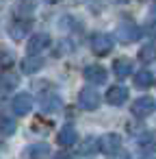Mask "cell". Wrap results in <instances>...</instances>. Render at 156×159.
I'll return each instance as SVG.
<instances>
[{
  "instance_id": "1",
  "label": "cell",
  "mask_w": 156,
  "mask_h": 159,
  "mask_svg": "<svg viewBox=\"0 0 156 159\" xmlns=\"http://www.w3.org/2000/svg\"><path fill=\"white\" fill-rule=\"evenodd\" d=\"M98 146L104 155H126L121 152V137L117 133H106L98 139Z\"/></svg>"
},
{
  "instance_id": "2",
  "label": "cell",
  "mask_w": 156,
  "mask_h": 159,
  "mask_svg": "<svg viewBox=\"0 0 156 159\" xmlns=\"http://www.w3.org/2000/svg\"><path fill=\"white\" fill-rule=\"evenodd\" d=\"M115 37H117L121 44H132V42L139 39V26H137L134 22H130V20H124V22L117 26Z\"/></svg>"
},
{
  "instance_id": "3",
  "label": "cell",
  "mask_w": 156,
  "mask_h": 159,
  "mask_svg": "<svg viewBox=\"0 0 156 159\" xmlns=\"http://www.w3.org/2000/svg\"><path fill=\"white\" fill-rule=\"evenodd\" d=\"M39 107H41V111H46V113H59V111L63 109V100H61L59 94H54V92H41V96H39Z\"/></svg>"
},
{
  "instance_id": "4",
  "label": "cell",
  "mask_w": 156,
  "mask_h": 159,
  "mask_svg": "<svg viewBox=\"0 0 156 159\" xmlns=\"http://www.w3.org/2000/svg\"><path fill=\"white\" fill-rule=\"evenodd\" d=\"M154 109H156V100L150 98V96L137 98V100L132 102V107H130V111H132L134 118H147V116H152Z\"/></svg>"
},
{
  "instance_id": "5",
  "label": "cell",
  "mask_w": 156,
  "mask_h": 159,
  "mask_svg": "<svg viewBox=\"0 0 156 159\" xmlns=\"http://www.w3.org/2000/svg\"><path fill=\"white\" fill-rule=\"evenodd\" d=\"M113 44H115V39L111 35H106V33H95L91 37V50L95 55H100V57L102 55H108L113 50Z\"/></svg>"
},
{
  "instance_id": "6",
  "label": "cell",
  "mask_w": 156,
  "mask_h": 159,
  "mask_svg": "<svg viewBox=\"0 0 156 159\" xmlns=\"http://www.w3.org/2000/svg\"><path fill=\"white\" fill-rule=\"evenodd\" d=\"M78 105H80L85 111H93V109H98V105H100V96H98V92L85 87V89L78 94Z\"/></svg>"
},
{
  "instance_id": "7",
  "label": "cell",
  "mask_w": 156,
  "mask_h": 159,
  "mask_svg": "<svg viewBox=\"0 0 156 159\" xmlns=\"http://www.w3.org/2000/svg\"><path fill=\"white\" fill-rule=\"evenodd\" d=\"M50 44H52V42H50V35H46V33H37V35H33L31 42H28V52L39 55V52L48 50Z\"/></svg>"
},
{
  "instance_id": "8",
  "label": "cell",
  "mask_w": 156,
  "mask_h": 159,
  "mask_svg": "<svg viewBox=\"0 0 156 159\" xmlns=\"http://www.w3.org/2000/svg\"><path fill=\"white\" fill-rule=\"evenodd\" d=\"M85 79L89 83H93V85H104L108 74H106V70L102 66H87L85 68Z\"/></svg>"
},
{
  "instance_id": "9",
  "label": "cell",
  "mask_w": 156,
  "mask_h": 159,
  "mask_svg": "<svg viewBox=\"0 0 156 159\" xmlns=\"http://www.w3.org/2000/svg\"><path fill=\"white\" fill-rule=\"evenodd\" d=\"M59 144L63 148H72L78 144V131L72 126V124H65L61 131H59Z\"/></svg>"
},
{
  "instance_id": "10",
  "label": "cell",
  "mask_w": 156,
  "mask_h": 159,
  "mask_svg": "<svg viewBox=\"0 0 156 159\" xmlns=\"http://www.w3.org/2000/svg\"><path fill=\"white\" fill-rule=\"evenodd\" d=\"M126 100H128V89H126L124 85H115V87H111V89L106 92V102L113 105V107H119V105H124Z\"/></svg>"
},
{
  "instance_id": "11",
  "label": "cell",
  "mask_w": 156,
  "mask_h": 159,
  "mask_svg": "<svg viewBox=\"0 0 156 159\" xmlns=\"http://www.w3.org/2000/svg\"><path fill=\"white\" fill-rule=\"evenodd\" d=\"M11 107H13V111H15L18 116H26V113L33 109V98H31V94H18V96L13 98Z\"/></svg>"
},
{
  "instance_id": "12",
  "label": "cell",
  "mask_w": 156,
  "mask_h": 159,
  "mask_svg": "<svg viewBox=\"0 0 156 159\" xmlns=\"http://www.w3.org/2000/svg\"><path fill=\"white\" fill-rule=\"evenodd\" d=\"M18 85H20V74H15V72L0 74V92H13Z\"/></svg>"
},
{
  "instance_id": "13",
  "label": "cell",
  "mask_w": 156,
  "mask_h": 159,
  "mask_svg": "<svg viewBox=\"0 0 156 159\" xmlns=\"http://www.w3.org/2000/svg\"><path fill=\"white\" fill-rule=\"evenodd\" d=\"M139 150H141V155H145V157L154 155V152H156V133H145V135L139 139Z\"/></svg>"
},
{
  "instance_id": "14",
  "label": "cell",
  "mask_w": 156,
  "mask_h": 159,
  "mask_svg": "<svg viewBox=\"0 0 156 159\" xmlns=\"http://www.w3.org/2000/svg\"><path fill=\"white\" fill-rule=\"evenodd\" d=\"M113 72L119 76V79H126L132 74V61L130 59H115L113 63Z\"/></svg>"
},
{
  "instance_id": "15",
  "label": "cell",
  "mask_w": 156,
  "mask_h": 159,
  "mask_svg": "<svg viewBox=\"0 0 156 159\" xmlns=\"http://www.w3.org/2000/svg\"><path fill=\"white\" fill-rule=\"evenodd\" d=\"M48 155H50V146L48 144H31L22 152V157H48Z\"/></svg>"
},
{
  "instance_id": "16",
  "label": "cell",
  "mask_w": 156,
  "mask_h": 159,
  "mask_svg": "<svg viewBox=\"0 0 156 159\" xmlns=\"http://www.w3.org/2000/svg\"><path fill=\"white\" fill-rule=\"evenodd\" d=\"M26 33H28V24H26V22H13V24L9 26V35H11L15 42L26 39Z\"/></svg>"
},
{
  "instance_id": "17",
  "label": "cell",
  "mask_w": 156,
  "mask_h": 159,
  "mask_svg": "<svg viewBox=\"0 0 156 159\" xmlns=\"http://www.w3.org/2000/svg\"><path fill=\"white\" fill-rule=\"evenodd\" d=\"M41 66H44V59H41V57H37V55H33V52H28V57H26V59H24V63H22V68H24V72H26V74H28V72H31V74H33V72H37Z\"/></svg>"
},
{
  "instance_id": "18",
  "label": "cell",
  "mask_w": 156,
  "mask_h": 159,
  "mask_svg": "<svg viewBox=\"0 0 156 159\" xmlns=\"http://www.w3.org/2000/svg\"><path fill=\"white\" fill-rule=\"evenodd\" d=\"M15 120L13 118H9V116H0V135L2 137H9V135H13L15 133Z\"/></svg>"
},
{
  "instance_id": "19",
  "label": "cell",
  "mask_w": 156,
  "mask_h": 159,
  "mask_svg": "<svg viewBox=\"0 0 156 159\" xmlns=\"http://www.w3.org/2000/svg\"><path fill=\"white\" fill-rule=\"evenodd\" d=\"M152 83H154V74H152L150 70H141V72L134 74V85H139V87H150Z\"/></svg>"
},
{
  "instance_id": "20",
  "label": "cell",
  "mask_w": 156,
  "mask_h": 159,
  "mask_svg": "<svg viewBox=\"0 0 156 159\" xmlns=\"http://www.w3.org/2000/svg\"><path fill=\"white\" fill-rule=\"evenodd\" d=\"M13 61H15L13 50L2 46V48H0V68H9V66H13Z\"/></svg>"
},
{
  "instance_id": "21",
  "label": "cell",
  "mask_w": 156,
  "mask_h": 159,
  "mask_svg": "<svg viewBox=\"0 0 156 159\" xmlns=\"http://www.w3.org/2000/svg\"><path fill=\"white\" fill-rule=\"evenodd\" d=\"M139 57H141V61H154L156 59V46H145L141 52H139Z\"/></svg>"
},
{
  "instance_id": "22",
  "label": "cell",
  "mask_w": 156,
  "mask_h": 159,
  "mask_svg": "<svg viewBox=\"0 0 156 159\" xmlns=\"http://www.w3.org/2000/svg\"><path fill=\"white\" fill-rule=\"evenodd\" d=\"M150 37H152V39H156V22H152V24H150Z\"/></svg>"
},
{
  "instance_id": "23",
  "label": "cell",
  "mask_w": 156,
  "mask_h": 159,
  "mask_svg": "<svg viewBox=\"0 0 156 159\" xmlns=\"http://www.w3.org/2000/svg\"><path fill=\"white\" fill-rule=\"evenodd\" d=\"M5 2H7V0H0V7H2V5H5Z\"/></svg>"
},
{
  "instance_id": "24",
  "label": "cell",
  "mask_w": 156,
  "mask_h": 159,
  "mask_svg": "<svg viewBox=\"0 0 156 159\" xmlns=\"http://www.w3.org/2000/svg\"><path fill=\"white\" fill-rule=\"evenodd\" d=\"M115 2H126V0H115Z\"/></svg>"
},
{
  "instance_id": "25",
  "label": "cell",
  "mask_w": 156,
  "mask_h": 159,
  "mask_svg": "<svg viewBox=\"0 0 156 159\" xmlns=\"http://www.w3.org/2000/svg\"><path fill=\"white\" fill-rule=\"evenodd\" d=\"M48 2H57V0H48Z\"/></svg>"
}]
</instances>
